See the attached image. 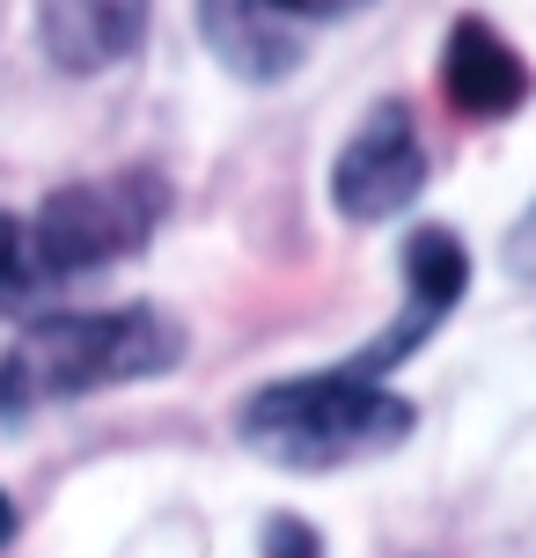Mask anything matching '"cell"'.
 I'll list each match as a JSON object with an SVG mask.
<instances>
[{"label":"cell","mask_w":536,"mask_h":558,"mask_svg":"<svg viewBox=\"0 0 536 558\" xmlns=\"http://www.w3.org/2000/svg\"><path fill=\"white\" fill-rule=\"evenodd\" d=\"M176 353H184V331L162 308H66V316H37L0 353V418L74 404V397L118 390V383H147V375L176 367Z\"/></svg>","instance_id":"6da1fadb"},{"label":"cell","mask_w":536,"mask_h":558,"mask_svg":"<svg viewBox=\"0 0 536 558\" xmlns=\"http://www.w3.org/2000/svg\"><path fill=\"white\" fill-rule=\"evenodd\" d=\"M235 434L280 471H339V463H361V456L404 441L412 404L375 375L331 367V375H294V383L257 390L235 418Z\"/></svg>","instance_id":"7a4b0ae2"},{"label":"cell","mask_w":536,"mask_h":558,"mask_svg":"<svg viewBox=\"0 0 536 558\" xmlns=\"http://www.w3.org/2000/svg\"><path fill=\"white\" fill-rule=\"evenodd\" d=\"M170 214V184L155 169H111V177H82V184H59L37 214H29V257L45 287L52 279H82L103 272L118 257L147 251V235Z\"/></svg>","instance_id":"3957f363"},{"label":"cell","mask_w":536,"mask_h":558,"mask_svg":"<svg viewBox=\"0 0 536 558\" xmlns=\"http://www.w3.org/2000/svg\"><path fill=\"white\" fill-rule=\"evenodd\" d=\"M426 192V140L412 104H375L331 162V206L345 221H390Z\"/></svg>","instance_id":"277c9868"},{"label":"cell","mask_w":536,"mask_h":558,"mask_svg":"<svg viewBox=\"0 0 536 558\" xmlns=\"http://www.w3.org/2000/svg\"><path fill=\"white\" fill-rule=\"evenodd\" d=\"M463 287H471V251L455 243L449 228H412V243H404V308H397L390 331L375 338L361 361H345V367L382 383L390 367H404V361L426 345V338H434V331L455 316Z\"/></svg>","instance_id":"5b68a950"},{"label":"cell","mask_w":536,"mask_h":558,"mask_svg":"<svg viewBox=\"0 0 536 558\" xmlns=\"http://www.w3.org/2000/svg\"><path fill=\"white\" fill-rule=\"evenodd\" d=\"M37 37L59 74H103L141 52L147 0H37Z\"/></svg>","instance_id":"8992f818"},{"label":"cell","mask_w":536,"mask_h":558,"mask_svg":"<svg viewBox=\"0 0 536 558\" xmlns=\"http://www.w3.org/2000/svg\"><path fill=\"white\" fill-rule=\"evenodd\" d=\"M441 88L463 118H514L529 104V66L485 15H463L441 52Z\"/></svg>","instance_id":"52a82bcc"},{"label":"cell","mask_w":536,"mask_h":558,"mask_svg":"<svg viewBox=\"0 0 536 558\" xmlns=\"http://www.w3.org/2000/svg\"><path fill=\"white\" fill-rule=\"evenodd\" d=\"M198 29L214 59L243 82H280L302 66V23L280 0H198Z\"/></svg>","instance_id":"ba28073f"},{"label":"cell","mask_w":536,"mask_h":558,"mask_svg":"<svg viewBox=\"0 0 536 558\" xmlns=\"http://www.w3.org/2000/svg\"><path fill=\"white\" fill-rule=\"evenodd\" d=\"M45 294V272H37V257H29V221L15 214H0V316H15Z\"/></svg>","instance_id":"9c48e42d"},{"label":"cell","mask_w":536,"mask_h":558,"mask_svg":"<svg viewBox=\"0 0 536 558\" xmlns=\"http://www.w3.org/2000/svg\"><path fill=\"white\" fill-rule=\"evenodd\" d=\"M257 558H324V536L302 522V514H272L257 530Z\"/></svg>","instance_id":"30bf717a"},{"label":"cell","mask_w":536,"mask_h":558,"mask_svg":"<svg viewBox=\"0 0 536 558\" xmlns=\"http://www.w3.org/2000/svg\"><path fill=\"white\" fill-rule=\"evenodd\" d=\"M508 265L522 279H536V198H529V214L514 221V235H508Z\"/></svg>","instance_id":"8fae6325"},{"label":"cell","mask_w":536,"mask_h":558,"mask_svg":"<svg viewBox=\"0 0 536 558\" xmlns=\"http://www.w3.org/2000/svg\"><path fill=\"white\" fill-rule=\"evenodd\" d=\"M287 15H345V8H361V0H280Z\"/></svg>","instance_id":"7c38bea8"},{"label":"cell","mask_w":536,"mask_h":558,"mask_svg":"<svg viewBox=\"0 0 536 558\" xmlns=\"http://www.w3.org/2000/svg\"><path fill=\"white\" fill-rule=\"evenodd\" d=\"M0 544H15V500L0 493Z\"/></svg>","instance_id":"4fadbf2b"}]
</instances>
